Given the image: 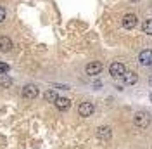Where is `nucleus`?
<instances>
[{"instance_id": "obj_1", "label": "nucleus", "mask_w": 152, "mask_h": 149, "mask_svg": "<svg viewBox=\"0 0 152 149\" xmlns=\"http://www.w3.org/2000/svg\"><path fill=\"white\" fill-rule=\"evenodd\" d=\"M151 114L147 111H137L135 113V116H133V123H135V127H138V128H147L149 125H151Z\"/></svg>"}, {"instance_id": "obj_8", "label": "nucleus", "mask_w": 152, "mask_h": 149, "mask_svg": "<svg viewBox=\"0 0 152 149\" xmlns=\"http://www.w3.org/2000/svg\"><path fill=\"white\" fill-rule=\"evenodd\" d=\"M121 23H123V28L124 30H132V28H135V26H137L138 19H137V16H135V14H126Z\"/></svg>"}, {"instance_id": "obj_15", "label": "nucleus", "mask_w": 152, "mask_h": 149, "mask_svg": "<svg viewBox=\"0 0 152 149\" xmlns=\"http://www.w3.org/2000/svg\"><path fill=\"white\" fill-rule=\"evenodd\" d=\"M7 71H9V66L5 63H0V74H5Z\"/></svg>"}, {"instance_id": "obj_11", "label": "nucleus", "mask_w": 152, "mask_h": 149, "mask_svg": "<svg viewBox=\"0 0 152 149\" xmlns=\"http://www.w3.org/2000/svg\"><path fill=\"white\" fill-rule=\"evenodd\" d=\"M123 80L126 85H135L137 83V80H138V76H137V73L135 71H126V73L123 74Z\"/></svg>"}, {"instance_id": "obj_14", "label": "nucleus", "mask_w": 152, "mask_h": 149, "mask_svg": "<svg viewBox=\"0 0 152 149\" xmlns=\"http://www.w3.org/2000/svg\"><path fill=\"white\" fill-rule=\"evenodd\" d=\"M142 31L147 35H152V19H145L142 23Z\"/></svg>"}, {"instance_id": "obj_3", "label": "nucleus", "mask_w": 152, "mask_h": 149, "mask_svg": "<svg viewBox=\"0 0 152 149\" xmlns=\"http://www.w3.org/2000/svg\"><path fill=\"white\" fill-rule=\"evenodd\" d=\"M109 73L114 78H119V76H123L126 73V68H124L123 63H113V64L109 66Z\"/></svg>"}, {"instance_id": "obj_17", "label": "nucleus", "mask_w": 152, "mask_h": 149, "mask_svg": "<svg viewBox=\"0 0 152 149\" xmlns=\"http://www.w3.org/2000/svg\"><path fill=\"white\" fill-rule=\"evenodd\" d=\"M149 85L152 87V74H151V78H149Z\"/></svg>"}, {"instance_id": "obj_9", "label": "nucleus", "mask_w": 152, "mask_h": 149, "mask_svg": "<svg viewBox=\"0 0 152 149\" xmlns=\"http://www.w3.org/2000/svg\"><path fill=\"white\" fill-rule=\"evenodd\" d=\"M54 104H56V108L59 111H67V109L71 108V101H69L67 97H57V101Z\"/></svg>"}, {"instance_id": "obj_18", "label": "nucleus", "mask_w": 152, "mask_h": 149, "mask_svg": "<svg viewBox=\"0 0 152 149\" xmlns=\"http://www.w3.org/2000/svg\"><path fill=\"white\" fill-rule=\"evenodd\" d=\"M130 2H138V0H130Z\"/></svg>"}, {"instance_id": "obj_10", "label": "nucleus", "mask_w": 152, "mask_h": 149, "mask_svg": "<svg viewBox=\"0 0 152 149\" xmlns=\"http://www.w3.org/2000/svg\"><path fill=\"white\" fill-rule=\"evenodd\" d=\"M12 49V40L9 37H0V52H9Z\"/></svg>"}, {"instance_id": "obj_13", "label": "nucleus", "mask_w": 152, "mask_h": 149, "mask_svg": "<svg viewBox=\"0 0 152 149\" xmlns=\"http://www.w3.org/2000/svg\"><path fill=\"white\" fill-rule=\"evenodd\" d=\"M10 85H12V78H10V76H7V74H2V76H0V87L9 89Z\"/></svg>"}, {"instance_id": "obj_7", "label": "nucleus", "mask_w": 152, "mask_h": 149, "mask_svg": "<svg viewBox=\"0 0 152 149\" xmlns=\"http://www.w3.org/2000/svg\"><path fill=\"white\" fill-rule=\"evenodd\" d=\"M138 63L143 66H151L152 64V50L151 49H145L138 54Z\"/></svg>"}, {"instance_id": "obj_6", "label": "nucleus", "mask_w": 152, "mask_h": 149, "mask_svg": "<svg viewBox=\"0 0 152 149\" xmlns=\"http://www.w3.org/2000/svg\"><path fill=\"white\" fill-rule=\"evenodd\" d=\"M111 137H113V128H111V127L104 125V127H99V128H97V139L107 142Z\"/></svg>"}, {"instance_id": "obj_5", "label": "nucleus", "mask_w": 152, "mask_h": 149, "mask_svg": "<svg viewBox=\"0 0 152 149\" xmlns=\"http://www.w3.org/2000/svg\"><path fill=\"white\" fill-rule=\"evenodd\" d=\"M102 63H99V61H92V63H88L85 68L86 74H90V76H95V74H100V71H102Z\"/></svg>"}, {"instance_id": "obj_16", "label": "nucleus", "mask_w": 152, "mask_h": 149, "mask_svg": "<svg viewBox=\"0 0 152 149\" xmlns=\"http://www.w3.org/2000/svg\"><path fill=\"white\" fill-rule=\"evenodd\" d=\"M4 19H5V9L0 7V23H4Z\"/></svg>"}, {"instance_id": "obj_2", "label": "nucleus", "mask_w": 152, "mask_h": 149, "mask_svg": "<svg viewBox=\"0 0 152 149\" xmlns=\"http://www.w3.org/2000/svg\"><path fill=\"white\" fill-rule=\"evenodd\" d=\"M94 111H95V106L92 103H88V101H85V103H81L80 106H78V114H80V116H83V118L92 116Z\"/></svg>"}, {"instance_id": "obj_19", "label": "nucleus", "mask_w": 152, "mask_h": 149, "mask_svg": "<svg viewBox=\"0 0 152 149\" xmlns=\"http://www.w3.org/2000/svg\"><path fill=\"white\" fill-rule=\"evenodd\" d=\"M151 101H152V94H151Z\"/></svg>"}, {"instance_id": "obj_4", "label": "nucleus", "mask_w": 152, "mask_h": 149, "mask_svg": "<svg viewBox=\"0 0 152 149\" xmlns=\"http://www.w3.org/2000/svg\"><path fill=\"white\" fill-rule=\"evenodd\" d=\"M23 97H24V99H37L38 97V87L33 85V83L24 85V87H23Z\"/></svg>"}, {"instance_id": "obj_12", "label": "nucleus", "mask_w": 152, "mask_h": 149, "mask_svg": "<svg viewBox=\"0 0 152 149\" xmlns=\"http://www.w3.org/2000/svg\"><path fill=\"white\" fill-rule=\"evenodd\" d=\"M57 97H59V95H57L56 90H52V89H48L47 92L43 94V99H45L47 103H56V101H57Z\"/></svg>"}]
</instances>
